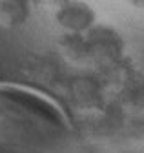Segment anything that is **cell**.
Listing matches in <instances>:
<instances>
[{
    "label": "cell",
    "mask_w": 144,
    "mask_h": 153,
    "mask_svg": "<svg viewBox=\"0 0 144 153\" xmlns=\"http://www.w3.org/2000/svg\"><path fill=\"white\" fill-rule=\"evenodd\" d=\"M88 56L93 59H115L122 51V38L117 31L106 26H93L89 31L84 33Z\"/></svg>",
    "instance_id": "2"
},
{
    "label": "cell",
    "mask_w": 144,
    "mask_h": 153,
    "mask_svg": "<svg viewBox=\"0 0 144 153\" xmlns=\"http://www.w3.org/2000/svg\"><path fill=\"white\" fill-rule=\"evenodd\" d=\"M128 4H131L133 7H139V9H144V0H128Z\"/></svg>",
    "instance_id": "5"
},
{
    "label": "cell",
    "mask_w": 144,
    "mask_h": 153,
    "mask_svg": "<svg viewBox=\"0 0 144 153\" xmlns=\"http://www.w3.org/2000/svg\"><path fill=\"white\" fill-rule=\"evenodd\" d=\"M55 20L68 33H86L95 26L97 15L93 7L82 0H69L55 11Z\"/></svg>",
    "instance_id": "1"
},
{
    "label": "cell",
    "mask_w": 144,
    "mask_h": 153,
    "mask_svg": "<svg viewBox=\"0 0 144 153\" xmlns=\"http://www.w3.org/2000/svg\"><path fill=\"white\" fill-rule=\"evenodd\" d=\"M48 2H49V4H51L53 7H57V9H59L60 6H64V4H68V2H69V0H48Z\"/></svg>",
    "instance_id": "4"
},
{
    "label": "cell",
    "mask_w": 144,
    "mask_h": 153,
    "mask_svg": "<svg viewBox=\"0 0 144 153\" xmlns=\"http://www.w3.org/2000/svg\"><path fill=\"white\" fill-rule=\"evenodd\" d=\"M33 0H0V29L22 27L31 16Z\"/></svg>",
    "instance_id": "3"
}]
</instances>
